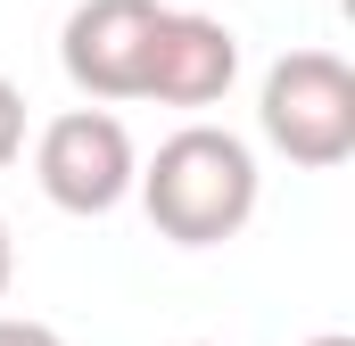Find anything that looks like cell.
Instances as JSON below:
<instances>
[{
    "instance_id": "cell-1",
    "label": "cell",
    "mask_w": 355,
    "mask_h": 346,
    "mask_svg": "<svg viewBox=\"0 0 355 346\" xmlns=\"http://www.w3.org/2000/svg\"><path fill=\"white\" fill-rule=\"evenodd\" d=\"M157 239L174 248H223L248 231L257 215V149L223 124H182L174 140H157V157L132 173Z\"/></svg>"
},
{
    "instance_id": "cell-5",
    "label": "cell",
    "mask_w": 355,
    "mask_h": 346,
    "mask_svg": "<svg viewBox=\"0 0 355 346\" xmlns=\"http://www.w3.org/2000/svg\"><path fill=\"white\" fill-rule=\"evenodd\" d=\"M232 83H240V33L223 17L166 8L157 17V42H149L141 99H157V107H215Z\"/></svg>"
},
{
    "instance_id": "cell-2",
    "label": "cell",
    "mask_w": 355,
    "mask_h": 346,
    "mask_svg": "<svg viewBox=\"0 0 355 346\" xmlns=\"http://www.w3.org/2000/svg\"><path fill=\"white\" fill-rule=\"evenodd\" d=\"M257 124L265 140L306 173H331L355 157V66L339 50H289L265 66L257 91Z\"/></svg>"
},
{
    "instance_id": "cell-3",
    "label": "cell",
    "mask_w": 355,
    "mask_h": 346,
    "mask_svg": "<svg viewBox=\"0 0 355 346\" xmlns=\"http://www.w3.org/2000/svg\"><path fill=\"white\" fill-rule=\"evenodd\" d=\"M132 173H141L132 132L107 107H67L33 140V181H42V198L58 215H116L132 198Z\"/></svg>"
},
{
    "instance_id": "cell-8",
    "label": "cell",
    "mask_w": 355,
    "mask_h": 346,
    "mask_svg": "<svg viewBox=\"0 0 355 346\" xmlns=\"http://www.w3.org/2000/svg\"><path fill=\"white\" fill-rule=\"evenodd\" d=\"M8 280H17V239H8V223H0V297H8Z\"/></svg>"
},
{
    "instance_id": "cell-9",
    "label": "cell",
    "mask_w": 355,
    "mask_h": 346,
    "mask_svg": "<svg viewBox=\"0 0 355 346\" xmlns=\"http://www.w3.org/2000/svg\"><path fill=\"white\" fill-rule=\"evenodd\" d=\"M306 346H355V338H347V330H322V338H306Z\"/></svg>"
},
{
    "instance_id": "cell-4",
    "label": "cell",
    "mask_w": 355,
    "mask_h": 346,
    "mask_svg": "<svg viewBox=\"0 0 355 346\" xmlns=\"http://www.w3.org/2000/svg\"><path fill=\"white\" fill-rule=\"evenodd\" d=\"M157 0H75L67 33H58V66L83 99H141L149 75V42H157Z\"/></svg>"
},
{
    "instance_id": "cell-10",
    "label": "cell",
    "mask_w": 355,
    "mask_h": 346,
    "mask_svg": "<svg viewBox=\"0 0 355 346\" xmlns=\"http://www.w3.org/2000/svg\"><path fill=\"white\" fill-rule=\"evenodd\" d=\"M182 346H215V338H182Z\"/></svg>"
},
{
    "instance_id": "cell-6",
    "label": "cell",
    "mask_w": 355,
    "mask_h": 346,
    "mask_svg": "<svg viewBox=\"0 0 355 346\" xmlns=\"http://www.w3.org/2000/svg\"><path fill=\"white\" fill-rule=\"evenodd\" d=\"M17 149H25V91L0 75V173L17 165Z\"/></svg>"
},
{
    "instance_id": "cell-7",
    "label": "cell",
    "mask_w": 355,
    "mask_h": 346,
    "mask_svg": "<svg viewBox=\"0 0 355 346\" xmlns=\"http://www.w3.org/2000/svg\"><path fill=\"white\" fill-rule=\"evenodd\" d=\"M0 346H67L50 322H25V313H0Z\"/></svg>"
}]
</instances>
